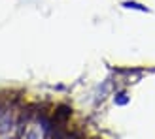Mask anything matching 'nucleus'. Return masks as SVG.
<instances>
[{"mask_svg":"<svg viewBox=\"0 0 155 139\" xmlns=\"http://www.w3.org/2000/svg\"><path fill=\"white\" fill-rule=\"evenodd\" d=\"M127 102H129V98H127L125 94H119L117 98H115V103H119V105H125Z\"/></svg>","mask_w":155,"mask_h":139,"instance_id":"nucleus-2","label":"nucleus"},{"mask_svg":"<svg viewBox=\"0 0 155 139\" xmlns=\"http://www.w3.org/2000/svg\"><path fill=\"white\" fill-rule=\"evenodd\" d=\"M123 6H125V8H134V10H146V8L144 6H140V4H136V2H125V4H123Z\"/></svg>","mask_w":155,"mask_h":139,"instance_id":"nucleus-1","label":"nucleus"}]
</instances>
